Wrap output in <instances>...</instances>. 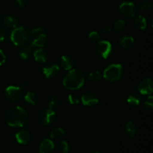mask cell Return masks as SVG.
<instances>
[{
  "label": "cell",
  "mask_w": 153,
  "mask_h": 153,
  "mask_svg": "<svg viewBox=\"0 0 153 153\" xmlns=\"http://www.w3.org/2000/svg\"><path fill=\"white\" fill-rule=\"evenodd\" d=\"M6 123L11 127H22L28 120L26 111L22 107L15 106L7 111L5 116Z\"/></svg>",
  "instance_id": "6da1fadb"
},
{
  "label": "cell",
  "mask_w": 153,
  "mask_h": 153,
  "mask_svg": "<svg viewBox=\"0 0 153 153\" xmlns=\"http://www.w3.org/2000/svg\"><path fill=\"white\" fill-rule=\"evenodd\" d=\"M85 83L83 73L78 69H72L63 80V85L67 89L75 91L82 88Z\"/></svg>",
  "instance_id": "7a4b0ae2"
},
{
  "label": "cell",
  "mask_w": 153,
  "mask_h": 153,
  "mask_svg": "<svg viewBox=\"0 0 153 153\" xmlns=\"http://www.w3.org/2000/svg\"><path fill=\"white\" fill-rule=\"evenodd\" d=\"M123 67L120 64H112L108 66L103 72V78L110 82H117L123 75Z\"/></svg>",
  "instance_id": "3957f363"
},
{
  "label": "cell",
  "mask_w": 153,
  "mask_h": 153,
  "mask_svg": "<svg viewBox=\"0 0 153 153\" xmlns=\"http://www.w3.org/2000/svg\"><path fill=\"white\" fill-rule=\"evenodd\" d=\"M28 39V33L24 27H16L10 34V40L15 46H23Z\"/></svg>",
  "instance_id": "277c9868"
},
{
  "label": "cell",
  "mask_w": 153,
  "mask_h": 153,
  "mask_svg": "<svg viewBox=\"0 0 153 153\" xmlns=\"http://www.w3.org/2000/svg\"><path fill=\"white\" fill-rule=\"evenodd\" d=\"M22 90L19 87L8 86L4 91V96L8 100L11 102L19 101L22 97Z\"/></svg>",
  "instance_id": "5b68a950"
},
{
  "label": "cell",
  "mask_w": 153,
  "mask_h": 153,
  "mask_svg": "<svg viewBox=\"0 0 153 153\" xmlns=\"http://www.w3.org/2000/svg\"><path fill=\"white\" fill-rule=\"evenodd\" d=\"M97 54L104 59L108 58L112 52V46L110 42L107 40H100L97 43Z\"/></svg>",
  "instance_id": "8992f818"
},
{
  "label": "cell",
  "mask_w": 153,
  "mask_h": 153,
  "mask_svg": "<svg viewBox=\"0 0 153 153\" xmlns=\"http://www.w3.org/2000/svg\"><path fill=\"white\" fill-rule=\"evenodd\" d=\"M56 114L54 110L46 108L42 111L40 114V122L43 126H50L55 121Z\"/></svg>",
  "instance_id": "52a82bcc"
},
{
  "label": "cell",
  "mask_w": 153,
  "mask_h": 153,
  "mask_svg": "<svg viewBox=\"0 0 153 153\" xmlns=\"http://www.w3.org/2000/svg\"><path fill=\"white\" fill-rule=\"evenodd\" d=\"M120 11L127 18L134 17L137 13V8L133 2L131 1H125L123 2L119 7Z\"/></svg>",
  "instance_id": "ba28073f"
},
{
  "label": "cell",
  "mask_w": 153,
  "mask_h": 153,
  "mask_svg": "<svg viewBox=\"0 0 153 153\" xmlns=\"http://www.w3.org/2000/svg\"><path fill=\"white\" fill-rule=\"evenodd\" d=\"M139 94L143 95H149L152 93L153 83L151 78H144L142 79L137 86Z\"/></svg>",
  "instance_id": "9c48e42d"
},
{
  "label": "cell",
  "mask_w": 153,
  "mask_h": 153,
  "mask_svg": "<svg viewBox=\"0 0 153 153\" xmlns=\"http://www.w3.org/2000/svg\"><path fill=\"white\" fill-rule=\"evenodd\" d=\"M60 71L59 66L56 64H52L43 68V73L46 79H52L55 77Z\"/></svg>",
  "instance_id": "30bf717a"
},
{
  "label": "cell",
  "mask_w": 153,
  "mask_h": 153,
  "mask_svg": "<svg viewBox=\"0 0 153 153\" xmlns=\"http://www.w3.org/2000/svg\"><path fill=\"white\" fill-rule=\"evenodd\" d=\"M55 152V144L50 139H44L40 143L39 147L40 153H54Z\"/></svg>",
  "instance_id": "8fae6325"
},
{
  "label": "cell",
  "mask_w": 153,
  "mask_h": 153,
  "mask_svg": "<svg viewBox=\"0 0 153 153\" xmlns=\"http://www.w3.org/2000/svg\"><path fill=\"white\" fill-rule=\"evenodd\" d=\"M31 134L26 129L19 130L15 134V138L16 141L20 144H27L31 140Z\"/></svg>",
  "instance_id": "7c38bea8"
},
{
  "label": "cell",
  "mask_w": 153,
  "mask_h": 153,
  "mask_svg": "<svg viewBox=\"0 0 153 153\" xmlns=\"http://www.w3.org/2000/svg\"><path fill=\"white\" fill-rule=\"evenodd\" d=\"M82 102L85 106H94L99 102V99L93 93H87L82 97Z\"/></svg>",
  "instance_id": "4fadbf2b"
},
{
  "label": "cell",
  "mask_w": 153,
  "mask_h": 153,
  "mask_svg": "<svg viewBox=\"0 0 153 153\" xmlns=\"http://www.w3.org/2000/svg\"><path fill=\"white\" fill-rule=\"evenodd\" d=\"M123 130L125 134L129 138H133L135 137L136 134H137V126L132 121H128L126 123H125Z\"/></svg>",
  "instance_id": "5bb4252c"
},
{
  "label": "cell",
  "mask_w": 153,
  "mask_h": 153,
  "mask_svg": "<svg viewBox=\"0 0 153 153\" xmlns=\"http://www.w3.org/2000/svg\"><path fill=\"white\" fill-rule=\"evenodd\" d=\"M34 58L37 62L46 63L49 59V54L45 49H39L34 52Z\"/></svg>",
  "instance_id": "9a60e30c"
},
{
  "label": "cell",
  "mask_w": 153,
  "mask_h": 153,
  "mask_svg": "<svg viewBox=\"0 0 153 153\" xmlns=\"http://www.w3.org/2000/svg\"><path fill=\"white\" fill-rule=\"evenodd\" d=\"M118 40L120 46L125 49H129L134 45V38L130 35L121 36Z\"/></svg>",
  "instance_id": "2e32d148"
},
{
  "label": "cell",
  "mask_w": 153,
  "mask_h": 153,
  "mask_svg": "<svg viewBox=\"0 0 153 153\" xmlns=\"http://www.w3.org/2000/svg\"><path fill=\"white\" fill-rule=\"evenodd\" d=\"M61 66L65 70H70L73 69V66H74V62L73 60L72 59L71 57L68 56V55H63L61 58Z\"/></svg>",
  "instance_id": "e0dca14e"
},
{
  "label": "cell",
  "mask_w": 153,
  "mask_h": 153,
  "mask_svg": "<svg viewBox=\"0 0 153 153\" xmlns=\"http://www.w3.org/2000/svg\"><path fill=\"white\" fill-rule=\"evenodd\" d=\"M47 42V35L46 33L40 34L37 36L35 38L33 39V41L31 43V46H37V47H43Z\"/></svg>",
  "instance_id": "ac0fdd59"
},
{
  "label": "cell",
  "mask_w": 153,
  "mask_h": 153,
  "mask_svg": "<svg viewBox=\"0 0 153 153\" xmlns=\"http://www.w3.org/2000/svg\"><path fill=\"white\" fill-rule=\"evenodd\" d=\"M141 102V97L138 93H131L127 99V102L131 106H137Z\"/></svg>",
  "instance_id": "d6986e66"
},
{
  "label": "cell",
  "mask_w": 153,
  "mask_h": 153,
  "mask_svg": "<svg viewBox=\"0 0 153 153\" xmlns=\"http://www.w3.org/2000/svg\"><path fill=\"white\" fill-rule=\"evenodd\" d=\"M146 25H147V23H146V20L144 16L140 15L134 19V26L135 27L136 29L144 30L146 28Z\"/></svg>",
  "instance_id": "ffe728a7"
},
{
  "label": "cell",
  "mask_w": 153,
  "mask_h": 153,
  "mask_svg": "<svg viewBox=\"0 0 153 153\" xmlns=\"http://www.w3.org/2000/svg\"><path fill=\"white\" fill-rule=\"evenodd\" d=\"M17 23V19L15 16H11V15L5 16L3 19V25L7 28H16Z\"/></svg>",
  "instance_id": "44dd1931"
},
{
  "label": "cell",
  "mask_w": 153,
  "mask_h": 153,
  "mask_svg": "<svg viewBox=\"0 0 153 153\" xmlns=\"http://www.w3.org/2000/svg\"><path fill=\"white\" fill-rule=\"evenodd\" d=\"M31 52H32V46L31 45L25 46L22 47L19 52V57L22 60H27L29 58L30 55H31Z\"/></svg>",
  "instance_id": "7402d4cb"
},
{
  "label": "cell",
  "mask_w": 153,
  "mask_h": 153,
  "mask_svg": "<svg viewBox=\"0 0 153 153\" xmlns=\"http://www.w3.org/2000/svg\"><path fill=\"white\" fill-rule=\"evenodd\" d=\"M64 134H65V131L62 128L57 127V128H54L53 129H52L49 135L52 139H60L64 137Z\"/></svg>",
  "instance_id": "603a6c76"
},
{
  "label": "cell",
  "mask_w": 153,
  "mask_h": 153,
  "mask_svg": "<svg viewBox=\"0 0 153 153\" xmlns=\"http://www.w3.org/2000/svg\"><path fill=\"white\" fill-rule=\"evenodd\" d=\"M24 99H25V102L27 104L30 105H35L37 102V98L36 97V95L33 92H31V91H28L25 94Z\"/></svg>",
  "instance_id": "cb8c5ba5"
},
{
  "label": "cell",
  "mask_w": 153,
  "mask_h": 153,
  "mask_svg": "<svg viewBox=\"0 0 153 153\" xmlns=\"http://www.w3.org/2000/svg\"><path fill=\"white\" fill-rule=\"evenodd\" d=\"M102 76L101 73L98 71V70H93L91 73H89L88 76V79L90 82H99V81L101 80Z\"/></svg>",
  "instance_id": "d4e9b609"
},
{
  "label": "cell",
  "mask_w": 153,
  "mask_h": 153,
  "mask_svg": "<svg viewBox=\"0 0 153 153\" xmlns=\"http://www.w3.org/2000/svg\"><path fill=\"white\" fill-rule=\"evenodd\" d=\"M60 102H61V100L59 97L57 96H52L49 102V108L52 109V110L57 108L60 105Z\"/></svg>",
  "instance_id": "484cf974"
},
{
  "label": "cell",
  "mask_w": 153,
  "mask_h": 153,
  "mask_svg": "<svg viewBox=\"0 0 153 153\" xmlns=\"http://www.w3.org/2000/svg\"><path fill=\"white\" fill-rule=\"evenodd\" d=\"M126 22L123 19H118L115 22L114 25V30L116 32H120L125 28Z\"/></svg>",
  "instance_id": "4316f807"
},
{
  "label": "cell",
  "mask_w": 153,
  "mask_h": 153,
  "mask_svg": "<svg viewBox=\"0 0 153 153\" xmlns=\"http://www.w3.org/2000/svg\"><path fill=\"white\" fill-rule=\"evenodd\" d=\"M152 8V2L149 0H143L140 4V10L142 11H148Z\"/></svg>",
  "instance_id": "83f0119b"
},
{
  "label": "cell",
  "mask_w": 153,
  "mask_h": 153,
  "mask_svg": "<svg viewBox=\"0 0 153 153\" xmlns=\"http://www.w3.org/2000/svg\"><path fill=\"white\" fill-rule=\"evenodd\" d=\"M143 107L148 111H152L153 109V97L149 96L143 103Z\"/></svg>",
  "instance_id": "f1b7e54d"
},
{
  "label": "cell",
  "mask_w": 153,
  "mask_h": 153,
  "mask_svg": "<svg viewBox=\"0 0 153 153\" xmlns=\"http://www.w3.org/2000/svg\"><path fill=\"white\" fill-rule=\"evenodd\" d=\"M88 37H89L90 40L92 42H94V43H98L100 40V39H101L100 34H99L97 31H91L89 34V35H88Z\"/></svg>",
  "instance_id": "f546056e"
},
{
  "label": "cell",
  "mask_w": 153,
  "mask_h": 153,
  "mask_svg": "<svg viewBox=\"0 0 153 153\" xmlns=\"http://www.w3.org/2000/svg\"><path fill=\"white\" fill-rule=\"evenodd\" d=\"M58 149L61 153H68L69 152V144L66 140H62L59 143Z\"/></svg>",
  "instance_id": "4dcf8cb0"
},
{
  "label": "cell",
  "mask_w": 153,
  "mask_h": 153,
  "mask_svg": "<svg viewBox=\"0 0 153 153\" xmlns=\"http://www.w3.org/2000/svg\"><path fill=\"white\" fill-rule=\"evenodd\" d=\"M44 32V29L43 28H34L33 30L31 31V36L33 37V38H35L37 36L40 35V34H43Z\"/></svg>",
  "instance_id": "1f68e13d"
},
{
  "label": "cell",
  "mask_w": 153,
  "mask_h": 153,
  "mask_svg": "<svg viewBox=\"0 0 153 153\" xmlns=\"http://www.w3.org/2000/svg\"><path fill=\"white\" fill-rule=\"evenodd\" d=\"M67 100L71 105H77L79 103V97L75 94H70L67 97Z\"/></svg>",
  "instance_id": "d6a6232c"
},
{
  "label": "cell",
  "mask_w": 153,
  "mask_h": 153,
  "mask_svg": "<svg viewBox=\"0 0 153 153\" xmlns=\"http://www.w3.org/2000/svg\"><path fill=\"white\" fill-rule=\"evenodd\" d=\"M15 4L19 7H24L26 4V0H13Z\"/></svg>",
  "instance_id": "836d02e7"
},
{
  "label": "cell",
  "mask_w": 153,
  "mask_h": 153,
  "mask_svg": "<svg viewBox=\"0 0 153 153\" xmlns=\"http://www.w3.org/2000/svg\"><path fill=\"white\" fill-rule=\"evenodd\" d=\"M5 55L4 54V52L0 49V67L4 63L5 61Z\"/></svg>",
  "instance_id": "e575fe53"
},
{
  "label": "cell",
  "mask_w": 153,
  "mask_h": 153,
  "mask_svg": "<svg viewBox=\"0 0 153 153\" xmlns=\"http://www.w3.org/2000/svg\"><path fill=\"white\" fill-rule=\"evenodd\" d=\"M4 38V32L1 28H0V42L2 41Z\"/></svg>",
  "instance_id": "d590c367"
},
{
  "label": "cell",
  "mask_w": 153,
  "mask_h": 153,
  "mask_svg": "<svg viewBox=\"0 0 153 153\" xmlns=\"http://www.w3.org/2000/svg\"><path fill=\"white\" fill-rule=\"evenodd\" d=\"M111 29L110 27L106 26V27H104V28H102L103 33H109V32H111Z\"/></svg>",
  "instance_id": "8d00e7d4"
},
{
  "label": "cell",
  "mask_w": 153,
  "mask_h": 153,
  "mask_svg": "<svg viewBox=\"0 0 153 153\" xmlns=\"http://www.w3.org/2000/svg\"><path fill=\"white\" fill-rule=\"evenodd\" d=\"M89 153H101V152H100L99 151H97V150H94V151H91Z\"/></svg>",
  "instance_id": "74e56055"
}]
</instances>
